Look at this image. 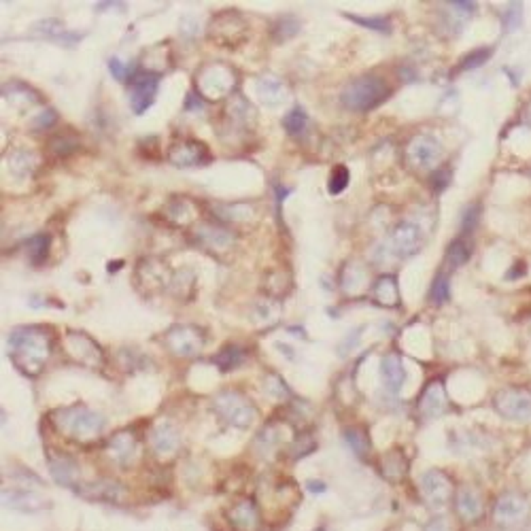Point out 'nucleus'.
<instances>
[{"mask_svg": "<svg viewBox=\"0 0 531 531\" xmlns=\"http://www.w3.org/2000/svg\"><path fill=\"white\" fill-rule=\"evenodd\" d=\"M313 449H315L313 438H311V436H300V438H295V440H293L289 455H291L293 459H297V457H304L306 453H311Z\"/></svg>", "mask_w": 531, "mask_h": 531, "instance_id": "37998d69", "label": "nucleus"}, {"mask_svg": "<svg viewBox=\"0 0 531 531\" xmlns=\"http://www.w3.org/2000/svg\"><path fill=\"white\" fill-rule=\"evenodd\" d=\"M434 181H436V191H442L444 185L449 183V173H444V171L436 173V175H434Z\"/></svg>", "mask_w": 531, "mask_h": 531, "instance_id": "3c124183", "label": "nucleus"}, {"mask_svg": "<svg viewBox=\"0 0 531 531\" xmlns=\"http://www.w3.org/2000/svg\"><path fill=\"white\" fill-rule=\"evenodd\" d=\"M529 516V504L519 493H506L495 502L493 521L500 527H514Z\"/></svg>", "mask_w": 531, "mask_h": 531, "instance_id": "9b49d317", "label": "nucleus"}, {"mask_svg": "<svg viewBox=\"0 0 531 531\" xmlns=\"http://www.w3.org/2000/svg\"><path fill=\"white\" fill-rule=\"evenodd\" d=\"M53 423L64 436L79 440V442H87V440H94L103 434L107 419L101 412H94L89 408L71 406V408L58 410L53 415Z\"/></svg>", "mask_w": 531, "mask_h": 531, "instance_id": "f03ea898", "label": "nucleus"}, {"mask_svg": "<svg viewBox=\"0 0 531 531\" xmlns=\"http://www.w3.org/2000/svg\"><path fill=\"white\" fill-rule=\"evenodd\" d=\"M49 245H51V238L47 234H37L26 243V253L30 255L32 261H43L49 253Z\"/></svg>", "mask_w": 531, "mask_h": 531, "instance_id": "473e14b6", "label": "nucleus"}, {"mask_svg": "<svg viewBox=\"0 0 531 531\" xmlns=\"http://www.w3.org/2000/svg\"><path fill=\"white\" fill-rule=\"evenodd\" d=\"M381 470H383L385 478H389V480H400V478L406 474V470H408V461H406V457L402 455V451H389V453L383 457Z\"/></svg>", "mask_w": 531, "mask_h": 531, "instance_id": "a878e982", "label": "nucleus"}, {"mask_svg": "<svg viewBox=\"0 0 531 531\" xmlns=\"http://www.w3.org/2000/svg\"><path fill=\"white\" fill-rule=\"evenodd\" d=\"M198 238H200V243H204L211 249H225L229 243H234V236H232L227 229L217 227V225L200 227L198 229Z\"/></svg>", "mask_w": 531, "mask_h": 531, "instance_id": "bb28decb", "label": "nucleus"}, {"mask_svg": "<svg viewBox=\"0 0 531 531\" xmlns=\"http://www.w3.org/2000/svg\"><path fill=\"white\" fill-rule=\"evenodd\" d=\"M406 157L415 171H431L442 157V145L434 137H415L406 147Z\"/></svg>", "mask_w": 531, "mask_h": 531, "instance_id": "6e6552de", "label": "nucleus"}, {"mask_svg": "<svg viewBox=\"0 0 531 531\" xmlns=\"http://www.w3.org/2000/svg\"><path fill=\"white\" fill-rule=\"evenodd\" d=\"M277 26H279V28H283L281 37H279V39H283V41H285V39H289V37H293L295 32L300 30V24H297L295 19H289V21H279Z\"/></svg>", "mask_w": 531, "mask_h": 531, "instance_id": "09e8293b", "label": "nucleus"}, {"mask_svg": "<svg viewBox=\"0 0 531 531\" xmlns=\"http://www.w3.org/2000/svg\"><path fill=\"white\" fill-rule=\"evenodd\" d=\"M9 164H11V171L13 173H28L32 166H35V155H32L30 151H17L9 157Z\"/></svg>", "mask_w": 531, "mask_h": 531, "instance_id": "a19ab883", "label": "nucleus"}, {"mask_svg": "<svg viewBox=\"0 0 531 531\" xmlns=\"http://www.w3.org/2000/svg\"><path fill=\"white\" fill-rule=\"evenodd\" d=\"M243 30H245V19L234 13V11H227L221 13L213 19L211 24V37L221 43V45H234L243 41Z\"/></svg>", "mask_w": 531, "mask_h": 531, "instance_id": "4468645a", "label": "nucleus"}, {"mask_svg": "<svg viewBox=\"0 0 531 531\" xmlns=\"http://www.w3.org/2000/svg\"><path fill=\"white\" fill-rule=\"evenodd\" d=\"M9 355L17 370L35 378L49 359V336L41 327H19L9 336Z\"/></svg>", "mask_w": 531, "mask_h": 531, "instance_id": "f257e3e1", "label": "nucleus"}, {"mask_svg": "<svg viewBox=\"0 0 531 531\" xmlns=\"http://www.w3.org/2000/svg\"><path fill=\"white\" fill-rule=\"evenodd\" d=\"M363 285H366V272H363V268L357 263H349L347 268L342 270V289L353 295Z\"/></svg>", "mask_w": 531, "mask_h": 531, "instance_id": "cd10ccee", "label": "nucleus"}, {"mask_svg": "<svg viewBox=\"0 0 531 531\" xmlns=\"http://www.w3.org/2000/svg\"><path fill=\"white\" fill-rule=\"evenodd\" d=\"M308 491L321 493V491H325V485H323V482H317V480H311V482H308Z\"/></svg>", "mask_w": 531, "mask_h": 531, "instance_id": "603ef678", "label": "nucleus"}, {"mask_svg": "<svg viewBox=\"0 0 531 531\" xmlns=\"http://www.w3.org/2000/svg\"><path fill=\"white\" fill-rule=\"evenodd\" d=\"M504 19H506V28H508V30H516V28L521 26V19H523V7H521V3L510 5V9H508V13L504 15Z\"/></svg>", "mask_w": 531, "mask_h": 531, "instance_id": "a18cd8bd", "label": "nucleus"}, {"mask_svg": "<svg viewBox=\"0 0 531 531\" xmlns=\"http://www.w3.org/2000/svg\"><path fill=\"white\" fill-rule=\"evenodd\" d=\"M107 453L119 466H130L139 455V440L134 438L132 431H117L107 444Z\"/></svg>", "mask_w": 531, "mask_h": 531, "instance_id": "2eb2a0df", "label": "nucleus"}, {"mask_svg": "<svg viewBox=\"0 0 531 531\" xmlns=\"http://www.w3.org/2000/svg\"><path fill=\"white\" fill-rule=\"evenodd\" d=\"M263 389H266V393H268L270 397H287L289 395L287 385L277 374H268V378H266V383H263Z\"/></svg>", "mask_w": 531, "mask_h": 531, "instance_id": "79ce46f5", "label": "nucleus"}, {"mask_svg": "<svg viewBox=\"0 0 531 531\" xmlns=\"http://www.w3.org/2000/svg\"><path fill=\"white\" fill-rule=\"evenodd\" d=\"M493 406L508 421L527 423L531 421V391L521 387H506L495 395Z\"/></svg>", "mask_w": 531, "mask_h": 531, "instance_id": "39448f33", "label": "nucleus"}, {"mask_svg": "<svg viewBox=\"0 0 531 531\" xmlns=\"http://www.w3.org/2000/svg\"><path fill=\"white\" fill-rule=\"evenodd\" d=\"M374 300L376 304L385 308H393L400 304V287H397V279L391 275H385L374 285Z\"/></svg>", "mask_w": 531, "mask_h": 531, "instance_id": "393cba45", "label": "nucleus"}, {"mask_svg": "<svg viewBox=\"0 0 531 531\" xmlns=\"http://www.w3.org/2000/svg\"><path fill=\"white\" fill-rule=\"evenodd\" d=\"M166 345L179 357H191L202 351L204 334L193 325H175L166 331Z\"/></svg>", "mask_w": 531, "mask_h": 531, "instance_id": "1a4fd4ad", "label": "nucleus"}, {"mask_svg": "<svg viewBox=\"0 0 531 531\" xmlns=\"http://www.w3.org/2000/svg\"><path fill=\"white\" fill-rule=\"evenodd\" d=\"M449 293H451V281L446 275H438L434 279V283H431V289H429V300L434 304H444L449 300Z\"/></svg>", "mask_w": 531, "mask_h": 531, "instance_id": "f704fd0d", "label": "nucleus"}, {"mask_svg": "<svg viewBox=\"0 0 531 531\" xmlns=\"http://www.w3.org/2000/svg\"><path fill=\"white\" fill-rule=\"evenodd\" d=\"M66 349H69L73 359H77L79 363H85V366H101L105 361L103 349L89 336H85L83 331H69V334H66Z\"/></svg>", "mask_w": 531, "mask_h": 531, "instance_id": "f8f14e48", "label": "nucleus"}, {"mask_svg": "<svg viewBox=\"0 0 531 531\" xmlns=\"http://www.w3.org/2000/svg\"><path fill=\"white\" fill-rule=\"evenodd\" d=\"M49 470H51V476L64 487H75L77 489V482L81 480V472H79L77 461L69 455H55L49 463Z\"/></svg>", "mask_w": 531, "mask_h": 531, "instance_id": "412c9836", "label": "nucleus"}, {"mask_svg": "<svg viewBox=\"0 0 531 531\" xmlns=\"http://www.w3.org/2000/svg\"><path fill=\"white\" fill-rule=\"evenodd\" d=\"M347 17L353 19L355 24L363 26V28H370V30H376V32H385V35H389V32H391V24L385 17H361V15H351V13Z\"/></svg>", "mask_w": 531, "mask_h": 531, "instance_id": "ea45409f", "label": "nucleus"}, {"mask_svg": "<svg viewBox=\"0 0 531 531\" xmlns=\"http://www.w3.org/2000/svg\"><path fill=\"white\" fill-rule=\"evenodd\" d=\"M81 495H87L92 497V500H96V497H105V500H117V497H121V489L115 485V482H96L87 489H77Z\"/></svg>", "mask_w": 531, "mask_h": 531, "instance_id": "7c9ffc66", "label": "nucleus"}, {"mask_svg": "<svg viewBox=\"0 0 531 531\" xmlns=\"http://www.w3.org/2000/svg\"><path fill=\"white\" fill-rule=\"evenodd\" d=\"M3 504L7 508L19 510V512H41L45 508H49V502L43 500L41 495H35L30 491H19V489H7L3 491Z\"/></svg>", "mask_w": 531, "mask_h": 531, "instance_id": "f3484780", "label": "nucleus"}, {"mask_svg": "<svg viewBox=\"0 0 531 531\" xmlns=\"http://www.w3.org/2000/svg\"><path fill=\"white\" fill-rule=\"evenodd\" d=\"M381 376H383V385L387 387L389 393H400V389L406 383V368L400 355L389 353L383 361H381Z\"/></svg>", "mask_w": 531, "mask_h": 531, "instance_id": "aec40b11", "label": "nucleus"}, {"mask_svg": "<svg viewBox=\"0 0 531 531\" xmlns=\"http://www.w3.org/2000/svg\"><path fill=\"white\" fill-rule=\"evenodd\" d=\"M55 123V113L51 111V109H45L41 115H37V119H35V128L37 130H47V128H51Z\"/></svg>", "mask_w": 531, "mask_h": 531, "instance_id": "49530a36", "label": "nucleus"}, {"mask_svg": "<svg viewBox=\"0 0 531 531\" xmlns=\"http://www.w3.org/2000/svg\"><path fill=\"white\" fill-rule=\"evenodd\" d=\"M446 408V391L444 385L440 381L429 383L427 389L423 391L421 400H419V412L425 419H436L444 412Z\"/></svg>", "mask_w": 531, "mask_h": 531, "instance_id": "a211bd4d", "label": "nucleus"}, {"mask_svg": "<svg viewBox=\"0 0 531 531\" xmlns=\"http://www.w3.org/2000/svg\"><path fill=\"white\" fill-rule=\"evenodd\" d=\"M213 361H215V366H219L223 372L234 370V368L241 366V363H245V351H241L238 347H227Z\"/></svg>", "mask_w": 531, "mask_h": 531, "instance_id": "c85d7f7f", "label": "nucleus"}, {"mask_svg": "<svg viewBox=\"0 0 531 531\" xmlns=\"http://www.w3.org/2000/svg\"><path fill=\"white\" fill-rule=\"evenodd\" d=\"M159 87V77L155 73H143L137 77L134 85L130 89V107L137 115H143L149 111V107L155 103Z\"/></svg>", "mask_w": 531, "mask_h": 531, "instance_id": "ddd939ff", "label": "nucleus"}, {"mask_svg": "<svg viewBox=\"0 0 531 531\" xmlns=\"http://www.w3.org/2000/svg\"><path fill=\"white\" fill-rule=\"evenodd\" d=\"M423 245V232L415 221L397 223L387 241V251L395 257H410Z\"/></svg>", "mask_w": 531, "mask_h": 531, "instance_id": "0eeeda50", "label": "nucleus"}, {"mask_svg": "<svg viewBox=\"0 0 531 531\" xmlns=\"http://www.w3.org/2000/svg\"><path fill=\"white\" fill-rule=\"evenodd\" d=\"M181 444L179 431L171 423H159L151 431V446L157 455H173Z\"/></svg>", "mask_w": 531, "mask_h": 531, "instance_id": "4be33fe9", "label": "nucleus"}, {"mask_svg": "<svg viewBox=\"0 0 531 531\" xmlns=\"http://www.w3.org/2000/svg\"><path fill=\"white\" fill-rule=\"evenodd\" d=\"M202 107H204V101L200 98V94H198V92H191V94L187 96L185 111H202Z\"/></svg>", "mask_w": 531, "mask_h": 531, "instance_id": "8fccbe9b", "label": "nucleus"}, {"mask_svg": "<svg viewBox=\"0 0 531 531\" xmlns=\"http://www.w3.org/2000/svg\"><path fill=\"white\" fill-rule=\"evenodd\" d=\"M134 69H137L134 62H121L119 58H111V60H109V71H111V75H113L117 81H121V83L130 81V77L134 75Z\"/></svg>", "mask_w": 531, "mask_h": 531, "instance_id": "4c0bfd02", "label": "nucleus"}, {"mask_svg": "<svg viewBox=\"0 0 531 531\" xmlns=\"http://www.w3.org/2000/svg\"><path fill=\"white\" fill-rule=\"evenodd\" d=\"M491 53H493V49H491V47L474 49V51H470L466 58L461 60L459 69H461V71H476V69H480L482 64H487V62H489Z\"/></svg>", "mask_w": 531, "mask_h": 531, "instance_id": "c9c22d12", "label": "nucleus"}, {"mask_svg": "<svg viewBox=\"0 0 531 531\" xmlns=\"http://www.w3.org/2000/svg\"><path fill=\"white\" fill-rule=\"evenodd\" d=\"M391 89L385 83V79L374 75H363L359 79H353L345 89L340 101L349 111H370L378 105H383L389 98Z\"/></svg>", "mask_w": 531, "mask_h": 531, "instance_id": "7ed1b4c3", "label": "nucleus"}, {"mask_svg": "<svg viewBox=\"0 0 531 531\" xmlns=\"http://www.w3.org/2000/svg\"><path fill=\"white\" fill-rule=\"evenodd\" d=\"M211 159V151L198 141H185L173 147L171 162L179 168H189V166H200Z\"/></svg>", "mask_w": 531, "mask_h": 531, "instance_id": "dca6fc26", "label": "nucleus"}, {"mask_svg": "<svg viewBox=\"0 0 531 531\" xmlns=\"http://www.w3.org/2000/svg\"><path fill=\"white\" fill-rule=\"evenodd\" d=\"M455 506H457L459 516H461L463 521L470 523V521H476V519L482 514V497H480L474 489L466 487V489H461V491L457 493Z\"/></svg>", "mask_w": 531, "mask_h": 531, "instance_id": "b1692460", "label": "nucleus"}, {"mask_svg": "<svg viewBox=\"0 0 531 531\" xmlns=\"http://www.w3.org/2000/svg\"><path fill=\"white\" fill-rule=\"evenodd\" d=\"M236 83V77L225 64H209L198 77V94H202L211 101L223 98Z\"/></svg>", "mask_w": 531, "mask_h": 531, "instance_id": "423d86ee", "label": "nucleus"}, {"mask_svg": "<svg viewBox=\"0 0 531 531\" xmlns=\"http://www.w3.org/2000/svg\"><path fill=\"white\" fill-rule=\"evenodd\" d=\"M213 408L217 417H221L227 425L236 429H249L255 421V406L243 393L223 391L213 400Z\"/></svg>", "mask_w": 531, "mask_h": 531, "instance_id": "20e7f679", "label": "nucleus"}, {"mask_svg": "<svg viewBox=\"0 0 531 531\" xmlns=\"http://www.w3.org/2000/svg\"><path fill=\"white\" fill-rule=\"evenodd\" d=\"M342 438H345V442L351 446V451H355L359 457H366V455H368V451H370V440H368V436H366V431H361V429H357V427H351V429L345 431Z\"/></svg>", "mask_w": 531, "mask_h": 531, "instance_id": "2f4dec72", "label": "nucleus"}, {"mask_svg": "<svg viewBox=\"0 0 531 531\" xmlns=\"http://www.w3.org/2000/svg\"><path fill=\"white\" fill-rule=\"evenodd\" d=\"M349 181H351V175H349L347 166H336V168L331 171V177H329V183H327L329 193H331V195L342 193V191L349 187Z\"/></svg>", "mask_w": 531, "mask_h": 531, "instance_id": "e433bc0d", "label": "nucleus"}, {"mask_svg": "<svg viewBox=\"0 0 531 531\" xmlns=\"http://www.w3.org/2000/svg\"><path fill=\"white\" fill-rule=\"evenodd\" d=\"M478 219H480V209H478V204H470L466 211H463V215H461V227H463V232H472V229L476 227Z\"/></svg>", "mask_w": 531, "mask_h": 531, "instance_id": "c03bdc74", "label": "nucleus"}, {"mask_svg": "<svg viewBox=\"0 0 531 531\" xmlns=\"http://www.w3.org/2000/svg\"><path fill=\"white\" fill-rule=\"evenodd\" d=\"M470 253H472V247H470L468 241H455L446 251V259H449V263L453 266V268H457V266L466 263L470 259Z\"/></svg>", "mask_w": 531, "mask_h": 531, "instance_id": "72a5a7b5", "label": "nucleus"}, {"mask_svg": "<svg viewBox=\"0 0 531 531\" xmlns=\"http://www.w3.org/2000/svg\"><path fill=\"white\" fill-rule=\"evenodd\" d=\"M227 519L232 523V527L238 529V531H253L259 523V514H257V508L253 502L249 500H243L238 502L234 508H232L227 512Z\"/></svg>", "mask_w": 531, "mask_h": 531, "instance_id": "5701e85b", "label": "nucleus"}, {"mask_svg": "<svg viewBox=\"0 0 531 531\" xmlns=\"http://www.w3.org/2000/svg\"><path fill=\"white\" fill-rule=\"evenodd\" d=\"M449 9L455 11L459 17H468L476 11V3H449Z\"/></svg>", "mask_w": 531, "mask_h": 531, "instance_id": "de8ad7c7", "label": "nucleus"}, {"mask_svg": "<svg viewBox=\"0 0 531 531\" xmlns=\"http://www.w3.org/2000/svg\"><path fill=\"white\" fill-rule=\"evenodd\" d=\"M255 92H257V101L266 107H277L287 101V85L283 83V79L272 75L259 77L255 83Z\"/></svg>", "mask_w": 531, "mask_h": 531, "instance_id": "6ab92c4d", "label": "nucleus"}, {"mask_svg": "<svg viewBox=\"0 0 531 531\" xmlns=\"http://www.w3.org/2000/svg\"><path fill=\"white\" fill-rule=\"evenodd\" d=\"M283 123H285V130L289 132L291 137H300L302 132L308 128V115L302 107H293L287 113V117L283 119Z\"/></svg>", "mask_w": 531, "mask_h": 531, "instance_id": "c756f323", "label": "nucleus"}, {"mask_svg": "<svg viewBox=\"0 0 531 531\" xmlns=\"http://www.w3.org/2000/svg\"><path fill=\"white\" fill-rule=\"evenodd\" d=\"M166 213H168V217L175 221V223H185L191 215H193V204H189L187 200H175L168 209H166Z\"/></svg>", "mask_w": 531, "mask_h": 531, "instance_id": "58836bf2", "label": "nucleus"}, {"mask_svg": "<svg viewBox=\"0 0 531 531\" xmlns=\"http://www.w3.org/2000/svg\"><path fill=\"white\" fill-rule=\"evenodd\" d=\"M419 491L429 506L440 508L453 497V482L440 470H425L419 478Z\"/></svg>", "mask_w": 531, "mask_h": 531, "instance_id": "9d476101", "label": "nucleus"}]
</instances>
